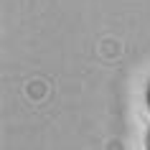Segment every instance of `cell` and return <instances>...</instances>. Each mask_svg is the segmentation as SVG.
<instances>
[{
	"mask_svg": "<svg viewBox=\"0 0 150 150\" xmlns=\"http://www.w3.org/2000/svg\"><path fill=\"white\" fill-rule=\"evenodd\" d=\"M148 150H150V130H148Z\"/></svg>",
	"mask_w": 150,
	"mask_h": 150,
	"instance_id": "obj_2",
	"label": "cell"
},
{
	"mask_svg": "<svg viewBox=\"0 0 150 150\" xmlns=\"http://www.w3.org/2000/svg\"><path fill=\"white\" fill-rule=\"evenodd\" d=\"M145 99H148V110H150V84H148V92H145Z\"/></svg>",
	"mask_w": 150,
	"mask_h": 150,
	"instance_id": "obj_1",
	"label": "cell"
}]
</instances>
